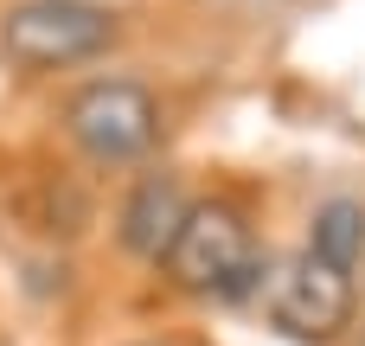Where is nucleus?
I'll return each mask as SVG.
<instances>
[{
	"instance_id": "nucleus-6",
	"label": "nucleus",
	"mask_w": 365,
	"mask_h": 346,
	"mask_svg": "<svg viewBox=\"0 0 365 346\" xmlns=\"http://www.w3.org/2000/svg\"><path fill=\"white\" fill-rule=\"evenodd\" d=\"M308 244L321 257H334L340 270H359L365 263V199H327L308 225Z\"/></svg>"
},
{
	"instance_id": "nucleus-3",
	"label": "nucleus",
	"mask_w": 365,
	"mask_h": 346,
	"mask_svg": "<svg viewBox=\"0 0 365 346\" xmlns=\"http://www.w3.org/2000/svg\"><path fill=\"white\" fill-rule=\"evenodd\" d=\"M160 128H167L160 96L135 77H90L83 90L64 96V135L96 167H128V161L154 154Z\"/></svg>"
},
{
	"instance_id": "nucleus-1",
	"label": "nucleus",
	"mask_w": 365,
	"mask_h": 346,
	"mask_svg": "<svg viewBox=\"0 0 365 346\" xmlns=\"http://www.w3.org/2000/svg\"><path fill=\"white\" fill-rule=\"evenodd\" d=\"M160 276L180 289V295H199V302H237L250 289H263V250H257V231L244 218V205L231 199H192L180 238L167 244L160 257Z\"/></svg>"
},
{
	"instance_id": "nucleus-4",
	"label": "nucleus",
	"mask_w": 365,
	"mask_h": 346,
	"mask_svg": "<svg viewBox=\"0 0 365 346\" xmlns=\"http://www.w3.org/2000/svg\"><path fill=\"white\" fill-rule=\"evenodd\" d=\"M263 308H269V321L289 340L327 346V340H340L353 327L359 289H353V270H340L334 257H321L308 244V250H295L289 263H276L263 276Z\"/></svg>"
},
{
	"instance_id": "nucleus-2",
	"label": "nucleus",
	"mask_w": 365,
	"mask_h": 346,
	"mask_svg": "<svg viewBox=\"0 0 365 346\" xmlns=\"http://www.w3.org/2000/svg\"><path fill=\"white\" fill-rule=\"evenodd\" d=\"M115 45V13L96 0H13L0 13V58L26 77L90 64Z\"/></svg>"
},
{
	"instance_id": "nucleus-5",
	"label": "nucleus",
	"mask_w": 365,
	"mask_h": 346,
	"mask_svg": "<svg viewBox=\"0 0 365 346\" xmlns=\"http://www.w3.org/2000/svg\"><path fill=\"white\" fill-rule=\"evenodd\" d=\"M186 212H192V199H186L180 173H141V180H135V193L122 199L115 238H122V250H128V257L160 263V257H167V244L180 238Z\"/></svg>"
}]
</instances>
